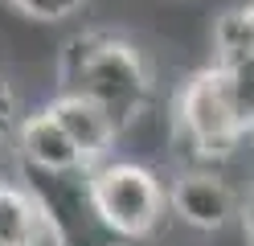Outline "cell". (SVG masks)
Segmentation results:
<instances>
[{"label":"cell","mask_w":254,"mask_h":246,"mask_svg":"<svg viewBox=\"0 0 254 246\" xmlns=\"http://www.w3.org/2000/svg\"><path fill=\"white\" fill-rule=\"evenodd\" d=\"M58 90L94 98L127 131L148 115L156 82H152V66L135 41L107 29H82L66 37L58 54Z\"/></svg>","instance_id":"1"},{"label":"cell","mask_w":254,"mask_h":246,"mask_svg":"<svg viewBox=\"0 0 254 246\" xmlns=\"http://www.w3.org/2000/svg\"><path fill=\"white\" fill-rule=\"evenodd\" d=\"M86 193L111 242H148L168 218V180L139 160H99L86 168Z\"/></svg>","instance_id":"2"},{"label":"cell","mask_w":254,"mask_h":246,"mask_svg":"<svg viewBox=\"0 0 254 246\" xmlns=\"http://www.w3.org/2000/svg\"><path fill=\"white\" fill-rule=\"evenodd\" d=\"M172 123H177V148H185V164H226L250 136L238 119L226 70L217 62L201 66L181 82Z\"/></svg>","instance_id":"3"},{"label":"cell","mask_w":254,"mask_h":246,"mask_svg":"<svg viewBox=\"0 0 254 246\" xmlns=\"http://www.w3.org/2000/svg\"><path fill=\"white\" fill-rule=\"evenodd\" d=\"M168 209L189 230L213 234L242 218V193L221 172V164H181L168 176Z\"/></svg>","instance_id":"4"},{"label":"cell","mask_w":254,"mask_h":246,"mask_svg":"<svg viewBox=\"0 0 254 246\" xmlns=\"http://www.w3.org/2000/svg\"><path fill=\"white\" fill-rule=\"evenodd\" d=\"M12 164L29 172H82L90 164L66 136V127L54 119L50 107L29 111L17 127V148H12Z\"/></svg>","instance_id":"5"},{"label":"cell","mask_w":254,"mask_h":246,"mask_svg":"<svg viewBox=\"0 0 254 246\" xmlns=\"http://www.w3.org/2000/svg\"><path fill=\"white\" fill-rule=\"evenodd\" d=\"M45 107H50L54 119L66 127V136L74 140V148L82 152L86 164L111 160V152H115V144L123 136V127L115 123V115H111L107 107H99L86 94H66V90H58Z\"/></svg>","instance_id":"6"},{"label":"cell","mask_w":254,"mask_h":246,"mask_svg":"<svg viewBox=\"0 0 254 246\" xmlns=\"http://www.w3.org/2000/svg\"><path fill=\"white\" fill-rule=\"evenodd\" d=\"M0 242L4 246H45L50 226L25 180L0 176Z\"/></svg>","instance_id":"7"},{"label":"cell","mask_w":254,"mask_h":246,"mask_svg":"<svg viewBox=\"0 0 254 246\" xmlns=\"http://www.w3.org/2000/svg\"><path fill=\"white\" fill-rule=\"evenodd\" d=\"M254 58V0L234 4L213 25V62Z\"/></svg>","instance_id":"8"},{"label":"cell","mask_w":254,"mask_h":246,"mask_svg":"<svg viewBox=\"0 0 254 246\" xmlns=\"http://www.w3.org/2000/svg\"><path fill=\"white\" fill-rule=\"evenodd\" d=\"M217 66L226 70V86L234 94L238 119L254 136V58H234V62H217Z\"/></svg>","instance_id":"9"},{"label":"cell","mask_w":254,"mask_h":246,"mask_svg":"<svg viewBox=\"0 0 254 246\" xmlns=\"http://www.w3.org/2000/svg\"><path fill=\"white\" fill-rule=\"evenodd\" d=\"M4 4L25 16V21H37V25H58V21H70L86 8V0H4Z\"/></svg>","instance_id":"10"},{"label":"cell","mask_w":254,"mask_h":246,"mask_svg":"<svg viewBox=\"0 0 254 246\" xmlns=\"http://www.w3.org/2000/svg\"><path fill=\"white\" fill-rule=\"evenodd\" d=\"M21 98L12 90V82L0 74V160L12 156V148H17V127H21Z\"/></svg>","instance_id":"11"},{"label":"cell","mask_w":254,"mask_h":246,"mask_svg":"<svg viewBox=\"0 0 254 246\" xmlns=\"http://www.w3.org/2000/svg\"><path fill=\"white\" fill-rule=\"evenodd\" d=\"M238 222H242V230H246V242L254 246V189L242 197V218H238Z\"/></svg>","instance_id":"12"},{"label":"cell","mask_w":254,"mask_h":246,"mask_svg":"<svg viewBox=\"0 0 254 246\" xmlns=\"http://www.w3.org/2000/svg\"><path fill=\"white\" fill-rule=\"evenodd\" d=\"M181 4H189V0H181Z\"/></svg>","instance_id":"13"},{"label":"cell","mask_w":254,"mask_h":246,"mask_svg":"<svg viewBox=\"0 0 254 246\" xmlns=\"http://www.w3.org/2000/svg\"><path fill=\"white\" fill-rule=\"evenodd\" d=\"M0 246H4V242H0Z\"/></svg>","instance_id":"14"},{"label":"cell","mask_w":254,"mask_h":246,"mask_svg":"<svg viewBox=\"0 0 254 246\" xmlns=\"http://www.w3.org/2000/svg\"><path fill=\"white\" fill-rule=\"evenodd\" d=\"M123 246H127V242H123Z\"/></svg>","instance_id":"15"}]
</instances>
